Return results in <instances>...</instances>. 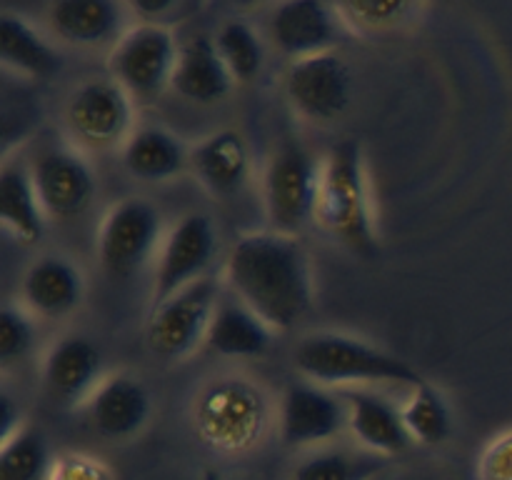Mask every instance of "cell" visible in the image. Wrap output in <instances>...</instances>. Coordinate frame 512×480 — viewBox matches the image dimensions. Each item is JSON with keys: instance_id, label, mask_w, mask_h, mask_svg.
I'll return each mask as SVG.
<instances>
[{"instance_id": "cell-1", "label": "cell", "mask_w": 512, "mask_h": 480, "mask_svg": "<svg viewBox=\"0 0 512 480\" xmlns=\"http://www.w3.org/2000/svg\"><path fill=\"white\" fill-rule=\"evenodd\" d=\"M230 295L273 330H290L313 305L310 258L298 235L253 230L230 245L223 265Z\"/></svg>"}, {"instance_id": "cell-2", "label": "cell", "mask_w": 512, "mask_h": 480, "mask_svg": "<svg viewBox=\"0 0 512 480\" xmlns=\"http://www.w3.org/2000/svg\"><path fill=\"white\" fill-rule=\"evenodd\" d=\"M315 223L350 253L373 258L378 253L373 203L363 150L355 140L330 145L320 168Z\"/></svg>"}, {"instance_id": "cell-3", "label": "cell", "mask_w": 512, "mask_h": 480, "mask_svg": "<svg viewBox=\"0 0 512 480\" xmlns=\"http://www.w3.org/2000/svg\"><path fill=\"white\" fill-rule=\"evenodd\" d=\"M295 370L305 380L323 388H365L375 383H395L418 388L428 383L400 355L343 333H310L293 353Z\"/></svg>"}, {"instance_id": "cell-4", "label": "cell", "mask_w": 512, "mask_h": 480, "mask_svg": "<svg viewBox=\"0 0 512 480\" xmlns=\"http://www.w3.org/2000/svg\"><path fill=\"white\" fill-rule=\"evenodd\" d=\"M270 423V405L263 388L245 375H220L198 390L193 425L208 448L238 455L255 448Z\"/></svg>"}, {"instance_id": "cell-5", "label": "cell", "mask_w": 512, "mask_h": 480, "mask_svg": "<svg viewBox=\"0 0 512 480\" xmlns=\"http://www.w3.org/2000/svg\"><path fill=\"white\" fill-rule=\"evenodd\" d=\"M320 168L315 158L298 140H285L275 148L263 170V208L268 230L298 235L315 220L318 205Z\"/></svg>"}, {"instance_id": "cell-6", "label": "cell", "mask_w": 512, "mask_h": 480, "mask_svg": "<svg viewBox=\"0 0 512 480\" xmlns=\"http://www.w3.org/2000/svg\"><path fill=\"white\" fill-rule=\"evenodd\" d=\"M220 298V280L205 275L150 310L145 328L150 350L165 360L188 358L200 343H205Z\"/></svg>"}, {"instance_id": "cell-7", "label": "cell", "mask_w": 512, "mask_h": 480, "mask_svg": "<svg viewBox=\"0 0 512 480\" xmlns=\"http://www.w3.org/2000/svg\"><path fill=\"white\" fill-rule=\"evenodd\" d=\"M180 45L175 33L163 23H135L110 48L108 68L115 83L130 95L150 98L170 85Z\"/></svg>"}, {"instance_id": "cell-8", "label": "cell", "mask_w": 512, "mask_h": 480, "mask_svg": "<svg viewBox=\"0 0 512 480\" xmlns=\"http://www.w3.org/2000/svg\"><path fill=\"white\" fill-rule=\"evenodd\" d=\"M218 250L213 220L205 213H188L165 230L163 243L155 253L150 305L158 308L175 293L208 275Z\"/></svg>"}, {"instance_id": "cell-9", "label": "cell", "mask_w": 512, "mask_h": 480, "mask_svg": "<svg viewBox=\"0 0 512 480\" xmlns=\"http://www.w3.org/2000/svg\"><path fill=\"white\" fill-rule=\"evenodd\" d=\"M163 223L153 203L123 198L103 215L98 228V258L110 275L135 273L163 243Z\"/></svg>"}, {"instance_id": "cell-10", "label": "cell", "mask_w": 512, "mask_h": 480, "mask_svg": "<svg viewBox=\"0 0 512 480\" xmlns=\"http://www.w3.org/2000/svg\"><path fill=\"white\" fill-rule=\"evenodd\" d=\"M133 95L120 83L85 80L65 103V125L78 145L90 150H108L125 143L133 133Z\"/></svg>"}, {"instance_id": "cell-11", "label": "cell", "mask_w": 512, "mask_h": 480, "mask_svg": "<svg viewBox=\"0 0 512 480\" xmlns=\"http://www.w3.org/2000/svg\"><path fill=\"white\" fill-rule=\"evenodd\" d=\"M283 90L293 110L315 123H330L348 110L353 95V73L340 53L310 55L290 60Z\"/></svg>"}, {"instance_id": "cell-12", "label": "cell", "mask_w": 512, "mask_h": 480, "mask_svg": "<svg viewBox=\"0 0 512 480\" xmlns=\"http://www.w3.org/2000/svg\"><path fill=\"white\" fill-rule=\"evenodd\" d=\"M35 190L48 220L80 218L95 200V175L88 160L68 145H50L30 165Z\"/></svg>"}, {"instance_id": "cell-13", "label": "cell", "mask_w": 512, "mask_h": 480, "mask_svg": "<svg viewBox=\"0 0 512 480\" xmlns=\"http://www.w3.org/2000/svg\"><path fill=\"white\" fill-rule=\"evenodd\" d=\"M280 438L290 448H323L348 428L343 395L310 380H298L285 388L280 400Z\"/></svg>"}, {"instance_id": "cell-14", "label": "cell", "mask_w": 512, "mask_h": 480, "mask_svg": "<svg viewBox=\"0 0 512 480\" xmlns=\"http://www.w3.org/2000/svg\"><path fill=\"white\" fill-rule=\"evenodd\" d=\"M338 5L320 0H288L270 8L268 35L290 60L330 53L343 33Z\"/></svg>"}, {"instance_id": "cell-15", "label": "cell", "mask_w": 512, "mask_h": 480, "mask_svg": "<svg viewBox=\"0 0 512 480\" xmlns=\"http://www.w3.org/2000/svg\"><path fill=\"white\" fill-rule=\"evenodd\" d=\"M85 410L100 435L125 440L145 428L153 403L148 388L135 375L115 373L100 380L95 393L85 403Z\"/></svg>"}, {"instance_id": "cell-16", "label": "cell", "mask_w": 512, "mask_h": 480, "mask_svg": "<svg viewBox=\"0 0 512 480\" xmlns=\"http://www.w3.org/2000/svg\"><path fill=\"white\" fill-rule=\"evenodd\" d=\"M345 410H348V430L363 450L383 458L405 453L413 443L403 423V413L385 395L370 388L343 390Z\"/></svg>"}, {"instance_id": "cell-17", "label": "cell", "mask_w": 512, "mask_h": 480, "mask_svg": "<svg viewBox=\"0 0 512 480\" xmlns=\"http://www.w3.org/2000/svg\"><path fill=\"white\" fill-rule=\"evenodd\" d=\"M130 5L115 0H58L50 5L48 23L60 40L80 48L118 43L128 25Z\"/></svg>"}, {"instance_id": "cell-18", "label": "cell", "mask_w": 512, "mask_h": 480, "mask_svg": "<svg viewBox=\"0 0 512 480\" xmlns=\"http://www.w3.org/2000/svg\"><path fill=\"white\" fill-rule=\"evenodd\" d=\"M103 353L85 335H63L50 345L43 360V380L50 393L68 403H88L100 385Z\"/></svg>"}, {"instance_id": "cell-19", "label": "cell", "mask_w": 512, "mask_h": 480, "mask_svg": "<svg viewBox=\"0 0 512 480\" xmlns=\"http://www.w3.org/2000/svg\"><path fill=\"white\" fill-rule=\"evenodd\" d=\"M85 280L78 265L65 255H40L20 280L23 305L40 318H60L78 308Z\"/></svg>"}, {"instance_id": "cell-20", "label": "cell", "mask_w": 512, "mask_h": 480, "mask_svg": "<svg viewBox=\"0 0 512 480\" xmlns=\"http://www.w3.org/2000/svg\"><path fill=\"white\" fill-rule=\"evenodd\" d=\"M190 168L213 195H233L250 175V153L243 135L218 130L190 148Z\"/></svg>"}, {"instance_id": "cell-21", "label": "cell", "mask_w": 512, "mask_h": 480, "mask_svg": "<svg viewBox=\"0 0 512 480\" xmlns=\"http://www.w3.org/2000/svg\"><path fill=\"white\" fill-rule=\"evenodd\" d=\"M230 78L223 58L218 53L215 38L210 35H195L188 43L180 45V58L175 65L170 88L185 100L193 103H215L230 93Z\"/></svg>"}, {"instance_id": "cell-22", "label": "cell", "mask_w": 512, "mask_h": 480, "mask_svg": "<svg viewBox=\"0 0 512 480\" xmlns=\"http://www.w3.org/2000/svg\"><path fill=\"white\" fill-rule=\"evenodd\" d=\"M273 343V328L235 295L220 298L205 345L223 358H258Z\"/></svg>"}, {"instance_id": "cell-23", "label": "cell", "mask_w": 512, "mask_h": 480, "mask_svg": "<svg viewBox=\"0 0 512 480\" xmlns=\"http://www.w3.org/2000/svg\"><path fill=\"white\" fill-rule=\"evenodd\" d=\"M120 158L133 178L160 183L175 178L185 165H190V150L170 130L143 125L128 135L120 148Z\"/></svg>"}, {"instance_id": "cell-24", "label": "cell", "mask_w": 512, "mask_h": 480, "mask_svg": "<svg viewBox=\"0 0 512 480\" xmlns=\"http://www.w3.org/2000/svg\"><path fill=\"white\" fill-rule=\"evenodd\" d=\"M0 60L25 78H48L63 68V55L23 15H0Z\"/></svg>"}, {"instance_id": "cell-25", "label": "cell", "mask_w": 512, "mask_h": 480, "mask_svg": "<svg viewBox=\"0 0 512 480\" xmlns=\"http://www.w3.org/2000/svg\"><path fill=\"white\" fill-rule=\"evenodd\" d=\"M45 210L40 205L33 175L25 165L5 160L0 168V223L20 243H38L45 233Z\"/></svg>"}, {"instance_id": "cell-26", "label": "cell", "mask_w": 512, "mask_h": 480, "mask_svg": "<svg viewBox=\"0 0 512 480\" xmlns=\"http://www.w3.org/2000/svg\"><path fill=\"white\" fill-rule=\"evenodd\" d=\"M388 458L368 450L323 445L315 448L290 470L288 480H373L383 473Z\"/></svg>"}, {"instance_id": "cell-27", "label": "cell", "mask_w": 512, "mask_h": 480, "mask_svg": "<svg viewBox=\"0 0 512 480\" xmlns=\"http://www.w3.org/2000/svg\"><path fill=\"white\" fill-rule=\"evenodd\" d=\"M400 413H403V423L413 443L430 445V448L445 443L450 428H453V415H450L448 400L430 383H423L410 390L408 400L400 405Z\"/></svg>"}, {"instance_id": "cell-28", "label": "cell", "mask_w": 512, "mask_h": 480, "mask_svg": "<svg viewBox=\"0 0 512 480\" xmlns=\"http://www.w3.org/2000/svg\"><path fill=\"white\" fill-rule=\"evenodd\" d=\"M55 460L38 428H23L0 443V480H50Z\"/></svg>"}, {"instance_id": "cell-29", "label": "cell", "mask_w": 512, "mask_h": 480, "mask_svg": "<svg viewBox=\"0 0 512 480\" xmlns=\"http://www.w3.org/2000/svg\"><path fill=\"white\" fill-rule=\"evenodd\" d=\"M215 45L233 80L248 83L263 68V43L248 20H225L215 33Z\"/></svg>"}, {"instance_id": "cell-30", "label": "cell", "mask_w": 512, "mask_h": 480, "mask_svg": "<svg viewBox=\"0 0 512 480\" xmlns=\"http://www.w3.org/2000/svg\"><path fill=\"white\" fill-rule=\"evenodd\" d=\"M340 20L348 30L360 35L385 33L400 25L415 20V15L423 13V5L408 3V0H350V3H338Z\"/></svg>"}, {"instance_id": "cell-31", "label": "cell", "mask_w": 512, "mask_h": 480, "mask_svg": "<svg viewBox=\"0 0 512 480\" xmlns=\"http://www.w3.org/2000/svg\"><path fill=\"white\" fill-rule=\"evenodd\" d=\"M35 323L25 305L5 303L0 310V360L3 365L18 363L33 350Z\"/></svg>"}, {"instance_id": "cell-32", "label": "cell", "mask_w": 512, "mask_h": 480, "mask_svg": "<svg viewBox=\"0 0 512 480\" xmlns=\"http://www.w3.org/2000/svg\"><path fill=\"white\" fill-rule=\"evenodd\" d=\"M475 480H512V428L490 438L480 450Z\"/></svg>"}, {"instance_id": "cell-33", "label": "cell", "mask_w": 512, "mask_h": 480, "mask_svg": "<svg viewBox=\"0 0 512 480\" xmlns=\"http://www.w3.org/2000/svg\"><path fill=\"white\" fill-rule=\"evenodd\" d=\"M50 480H113L108 465L93 455L68 453L55 458Z\"/></svg>"}, {"instance_id": "cell-34", "label": "cell", "mask_w": 512, "mask_h": 480, "mask_svg": "<svg viewBox=\"0 0 512 480\" xmlns=\"http://www.w3.org/2000/svg\"><path fill=\"white\" fill-rule=\"evenodd\" d=\"M20 428H23V420H20L18 403L13 400V395L3 390L0 393V443L13 438Z\"/></svg>"}, {"instance_id": "cell-35", "label": "cell", "mask_w": 512, "mask_h": 480, "mask_svg": "<svg viewBox=\"0 0 512 480\" xmlns=\"http://www.w3.org/2000/svg\"><path fill=\"white\" fill-rule=\"evenodd\" d=\"M208 480H213V475H210V478H208Z\"/></svg>"}]
</instances>
